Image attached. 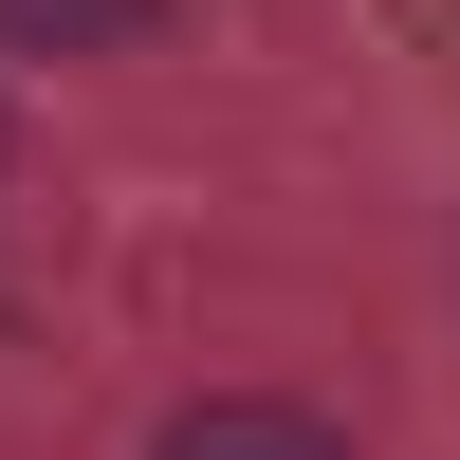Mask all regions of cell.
<instances>
[{"label":"cell","mask_w":460,"mask_h":460,"mask_svg":"<svg viewBox=\"0 0 460 460\" xmlns=\"http://www.w3.org/2000/svg\"><path fill=\"white\" fill-rule=\"evenodd\" d=\"M147 460H350V424L332 405H277V387H203L147 424Z\"/></svg>","instance_id":"6da1fadb"},{"label":"cell","mask_w":460,"mask_h":460,"mask_svg":"<svg viewBox=\"0 0 460 460\" xmlns=\"http://www.w3.org/2000/svg\"><path fill=\"white\" fill-rule=\"evenodd\" d=\"M147 19L166 0H0V37H37V56H129Z\"/></svg>","instance_id":"7a4b0ae2"}]
</instances>
